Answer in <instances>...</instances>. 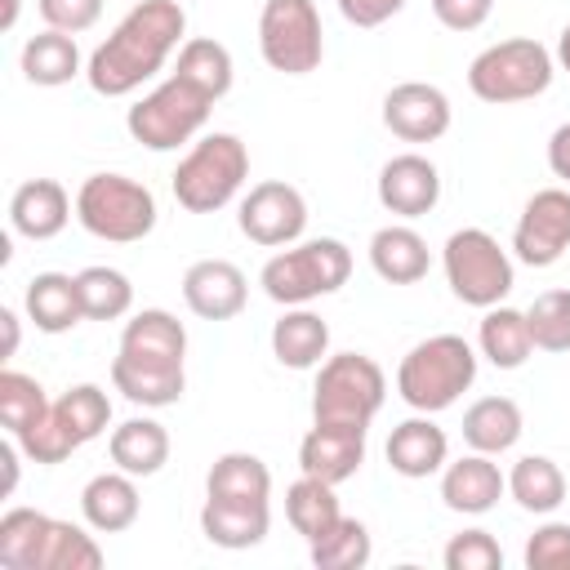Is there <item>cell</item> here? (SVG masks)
I'll return each instance as SVG.
<instances>
[{"instance_id": "obj_1", "label": "cell", "mask_w": 570, "mask_h": 570, "mask_svg": "<svg viewBox=\"0 0 570 570\" xmlns=\"http://www.w3.org/2000/svg\"><path fill=\"white\" fill-rule=\"evenodd\" d=\"M183 36H187V13L178 0H138L111 27V36L89 53L85 62L89 89L102 98L134 94L169 62L174 49H183Z\"/></svg>"}, {"instance_id": "obj_2", "label": "cell", "mask_w": 570, "mask_h": 570, "mask_svg": "<svg viewBox=\"0 0 570 570\" xmlns=\"http://www.w3.org/2000/svg\"><path fill=\"white\" fill-rule=\"evenodd\" d=\"M476 383V352L463 334H432L414 343L396 365V396L414 414L450 410Z\"/></svg>"}, {"instance_id": "obj_3", "label": "cell", "mask_w": 570, "mask_h": 570, "mask_svg": "<svg viewBox=\"0 0 570 570\" xmlns=\"http://www.w3.org/2000/svg\"><path fill=\"white\" fill-rule=\"evenodd\" d=\"M347 276H352V249L338 236H316L272 254L258 272V285L281 307H307L312 298L343 289Z\"/></svg>"}, {"instance_id": "obj_4", "label": "cell", "mask_w": 570, "mask_h": 570, "mask_svg": "<svg viewBox=\"0 0 570 570\" xmlns=\"http://www.w3.org/2000/svg\"><path fill=\"white\" fill-rule=\"evenodd\" d=\"M249 178V147L236 134H205L174 169L169 187L187 214H214L236 200Z\"/></svg>"}, {"instance_id": "obj_5", "label": "cell", "mask_w": 570, "mask_h": 570, "mask_svg": "<svg viewBox=\"0 0 570 570\" xmlns=\"http://www.w3.org/2000/svg\"><path fill=\"white\" fill-rule=\"evenodd\" d=\"M156 196L129 174H89L76 191V223L111 245H134L156 227Z\"/></svg>"}, {"instance_id": "obj_6", "label": "cell", "mask_w": 570, "mask_h": 570, "mask_svg": "<svg viewBox=\"0 0 570 570\" xmlns=\"http://www.w3.org/2000/svg\"><path fill=\"white\" fill-rule=\"evenodd\" d=\"M387 379L374 356L365 352H338L316 365V387H312V423H347V428H370V419L383 410Z\"/></svg>"}, {"instance_id": "obj_7", "label": "cell", "mask_w": 570, "mask_h": 570, "mask_svg": "<svg viewBox=\"0 0 570 570\" xmlns=\"http://www.w3.org/2000/svg\"><path fill=\"white\" fill-rule=\"evenodd\" d=\"M552 71H557V58L534 40V36H512V40H499V45H485L472 67H468V89L481 98V102H525V98H539L548 85H552Z\"/></svg>"}, {"instance_id": "obj_8", "label": "cell", "mask_w": 570, "mask_h": 570, "mask_svg": "<svg viewBox=\"0 0 570 570\" xmlns=\"http://www.w3.org/2000/svg\"><path fill=\"white\" fill-rule=\"evenodd\" d=\"M441 267H445V281L454 289V298L468 303V307H481V312L503 303L512 294V285H517L508 249L485 227L450 232V240L441 249Z\"/></svg>"}, {"instance_id": "obj_9", "label": "cell", "mask_w": 570, "mask_h": 570, "mask_svg": "<svg viewBox=\"0 0 570 570\" xmlns=\"http://www.w3.org/2000/svg\"><path fill=\"white\" fill-rule=\"evenodd\" d=\"M214 111V98H205L196 85H187L183 76H169L160 80L151 94H142L129 116H125V129L134 142H142L147 151H174L183 142H191L205 120Z\"/></svg>"}, {"instance_id": "obj_10", "label": "cell", "mask_w": 570, "mask_h": 570, "mask_svg": "<svg viewBox=\"0 0 570 570\" xmlns=\"http://www.w3.org/2000/svg\"><path fill=\"white\" fill-rule=\"evenodd\" d=\"M258 53L281 76H307L325 58V31L312 0H263Z\"/></svg>"}, {"instance_id": "obj_11", "label": "cell", "mask_w": 570, "mask_h": 570, "mask_svg": "<svg viewBox=\"0 0 570 570\" xmlns=\"http://www.w3.org/2000/svg\"><path fill=\"white\" fill-rule=\"evenodd\" d=\"M236 227L240 236H249L254 245L263 249H281V245H294L307 227V200L294 183L285 178H267V183H254L245 196H240V209H236Z\"/></svg>"}, {"instance_id": "obj_12", "label": "cell", "mask_w": 570, "mask_h": 570, "mask_svg": "<svg viewBox=\"0 0 570 570\" xmlns=\"http://www.w3.org/2000/svg\"><path fill=\"white\" fill-rule=\"evenodd\" d=\"M570 249V187H543L512 227V254L525 267H552Z\"/></svg>"}, {"instance_id": "obj_13", "label": "cell", "mask_w": 570, "mask_h": 570, "mask_svg": "<svg viewBox=\"0 0 570 570\" xmlns=\"http://www.w3.org/2000/svg\"><path fill=\"white\" fill-rule=\"evenodd\" d=\"M450 120H454V107L445 89L428 80H401L383 94V125L401 142H436L450 129Z\"/></svg>"}, {"instance_id": "obj_14", "label": "cell", "mask_w": 570, "mask_h": 570, "mask_svg": "<svg viewBox=\"0 0 570 570\" xmlns=\"http://www.w3.org/2000/svg\"><path fill=\"white\" fill-rule=\"evenodd\" d=\"M441 200V174L428 156L401 151L379 169V205L396 218H423Z\"/></svg>"}, {"instance_id": "obj_15", "label": "cell", "mask_w": 570, "mask_h": 570, "mask_svg": "<svg viewBox=\"0 0 570 570\" xmlns=\"http://www.w3.org/2000/svg\"><path fill=\"white\" fill-rule=\"evenodd\" d=\"M245 298H249V281L227 258H200L183 272V303L200 321H232L245 312Z\"/></svg>"}, {"instance_id": "obj_16", "label": "cell", "mask_w": 570, "mask_h": 570, "mask_svg": "<svg viewBox=\"0 0 570 570\" xmlns=\"http://www.w3.org/2000/svg\"><path fill=\"white\" fill-rule=\"evenodd\" d=\"M365 463V428H347V423H312L307 436L298 441V468L316 481L343 485L347 476H356Z\"/></svg>"}, {"instance_id": "obj_17", "label": "cell", "mask_w": 570, "mask_h": 570, "mask_svg": "<svg viewBox=\"0 0 570 570\" xmlns=\"http://www.w3.org/2000/svg\"><path fill=\"white\" fill-rule=\"evenodd\" d=\"M503 490H508V476L499 472L494 454L472 450V454H463V459L441 468V503L450 512L481 517V512H490L503 499Z\"/></svg>"}, {"instance_id": "obj_18", "label": "cell", "mask_w": 570, "mask_h": 570, "mask_svg": "<svg viewBox=\"0 0 570 570\" xmlns=\"http://www.w3.org/2000/svg\"><path fill=\"white\" fill-rule=\"evenodd\" d=\"M71 196L58 178H27L9 196V227L27 240H53L71 223Z\"/></svg>"}, {"instance_id": "obj_19", "label": "cell", "mask_w": 570, "mask_h": 570, "mask_svg": "<svg viewBox=\"0 0 570 570\" xmlns=\"http://www.w3.org/2000/svg\"><path fill=\"white\" fill-rule=\"evenodd\" d=\"M120 356L142 361V365H183L187 356V330L174 312L165 307H142L125 321L120 330Z\"/></svg>"}, {"instance_id": "obj_20", "label": "cell", "mask_w": 570, "mask_h": 570, "mask_svg": "<svg viewBox=\"0 0 570 570\" xmlns=\"http://www.w3.org/2000/svg\"><path fill=\"white\" fill-rule=\"evenodd\" d=\"M267 525H272V503H263V499H214V494H205L200 534L214 548H227V552L254 548V543L267 539Z\"/></svg>"}, {"instance_id": "obj_21", "label": "cell", "mask_w": 570, "mask_h": 570, "mask_svg": "<svg viewBox=\"0 0 570 570\" xmlns=\"http://www.w3.org/2000/svg\"><path fill=\"white\" fill-rule=\"evenodd\" d=\"M383 454H387V468L396 476L423 481V476H432V472H441L450 463V441H445V432L428 414H414V419L392 428Z\"/></svg>"}, {"instance_id": "obj_22", "label": "cell", "mask_w": 570, "mask_h": 570, "mask_svg": "<svg viewBox=\"0 0 570 570\" xmlns=\"http://www.w3.org/2000/svg\"><path fill=\"white\" fill-rule=\"evenodd\" d=\"M134 481H138V476H129V472H120V468L89 476L85 490H80V517H85V525L98 530V534H120V530H129V525L138 521V508H142Z\"/></svg>"}, {"instance_id": "obj_23", "label": "cell", "mask_w": 570, "mask_h": 570, "mask_svg": "<svg viewBox=\"0 0 570 570\" xmlns=\"http://www.w3.org/2000/svg\"><path fill=\"white\" fill-rule=\"evenodd\" d=\"M22 307L31 316V325L40 334H67L85 321V303H80V285L67 272H36L27 281Z\"/></svg>"}, {"instance_id": "obj_24", "label": "cell", "mask_w": 570, "mask_h": 570, "mask_svg": "<svg viewBox=\"0 0 570 570\" xmlns=\"http://www.w3.org/2000/svg\"><path fill=\"white\" fill-rule=\"evenodd\" d=\"M370 267L379 272V281L387 285H414L428 276L432 267V254H428V240L405 227V223H387L370 236Z\"/></svg>"}, {"instance_id": "obj_25", "label": "cell", "mask_w": 570, "mask_h": 570, "mask_svg": "<svg viewBox=\"0 0 570 570\" xmlns=\"http://www.w3.org/2000/svg\"><path fill=\"white\" fill-rule=\"evenodd\" d=\"M111 387L142 405V410H165V405H178L183 392H187V374L183 365H142V361H129L116 352L111 361Z\"/></svg>"}, {"instance_id": "obj_26", "label": "cell", "mask_w": 570, "mask_h": 570, "mask_svg": "<svg viewBox=\"0 0 570 570\" xmlns=\"http://www.w3.org/2000/svg\"><path fill=\"white\" fill-rule=\"evenodd\" d=\"M107 454L129 476H156L169 463V432L156 419H125L111 428Z\"/></svg>"}, {"instance_id": "obj_27", "label": "cell", "mask_w": 570, "mask_h": 570, "mask_svg": "<svg viewBox=\"0 0 570 570\" xmlns=\"http://www.w3.org/2000/svg\"><path fill=\"white\" fill-rule=\"evenodd\" d=\"M272 356L285 370H316L330 356V325L307 307H285L272 325Z\"/></svg>"}, {"instance_id": "obj_28", "label": "cell", "mask_w": 570, "mask_h": 570, "mask_svg": "<svg viewBox=\"0 0 570 570\" xmlns=\"http://www.w3.org/2000/svg\"><path fill=\"white\" fill-rule=\"evenodd\" d=\"M476 347H481V356H485L494 370H521V365L530 361V352H534L525 312H521V307H508V303L485 307L481 330H476Z\"/></svg>"}, {"instance_id": "obj_29", "label": "cell", "mask_w": 570, "mask_h": 570, "mask_svg": "<svg viewBox=\"0 0 570 570\" xmlns=\"http://www.w3.org/2000/svg\"><path fill=\"white\" fill-rule=\"evenodd\" d=\"M521 405L512 396H481L463 410V441L481 454H503L521 441Z\"/></svg>"}, {"instance_id": "obj_30", "label": "cell", "mask_w": 570, "mask_h": 570, "mask_svg": "<svg viewBox=\"0 0 570 570\" xmlns=\"http://www.w3.org/2000/svg\"><path fill=\"white\" fill-rule=\"evenodd\" d=\"M18 62H22V76H27L31 85L58 89V85H67V80L80 76V45H76V36L45 27L40 36H31V40L22 45V58H18Z\"/></svg>"}, {"instance_id": "obj_31", "label": "cell", "mask_w": 570, "mask_h": 570, "mask_svg": "<svg viewBox=\"0 0 570 570\" xmlns=\"http://www.w3.org/2000/svg\"><path fill=\"white\" fill-rule=\"evenodd\" d=\"M508 494L517 499L521 512L548 517L566 503V472L548 454H521L508 472Z\"/></svg>"}, {"instance_id": "obj_32", "label": "cell", "mask_w": 570, "mask_h": 570, "mask_svg": "<svg viewBox=\"0 0 570 570\" xmlns=\"http://www.w3.org/2000/svg\"><path fill=\"white\" fill-rule=\"evenodd\" d=\"M102 566V548L89 530L49 517L40 548H36V566L31 570H98Z\"/></svg>"}, {"instance_id": "obj_33", "label": "cell", "mask_w": 570, "mask_h": 570, "mask_svg": "<svg viewBox=\"0 0 570 570\" xmlns=\"http://www.w3.org/2000/svg\"><path fill=\"white\" fill-rule=\"evenodd\" d=\"M232 53H227V45H218L214 36H191V40H183V49H178V62H174V76H183L187 85H196L205 98H223L227 89H232Z\"/></svg>"}, {"instance_id": "obj_34", "label": "cell", "mask_w": 570, "mask_h": 570, "mask_svg": "<svg viewBox=\"0 0 570 570\" xmlns=\"http://www.w3.org/2000/svg\"><path fill=\"white\" fill-rule=\"evenodd\" d=\"M205 494L214 499H272V472L258 454L245 450H227L214 459L209 476H205Z\"/></svg>"}, {"instance_id": "obj_35", "label": "cell", "mask_w": 570, "mask_h": 570, "mask_svg": "<svg viewBox=\"0 0 570 570\" xmlns=\"http://www.w3.org/2000/svg\"><path fill=\"white\" fill-rule=\"evenodd\" d=\"M343 517V508H338V499H334V485L330 481H316V476H298L289 490H285V521L312 543V539H321L334 521Z\"/></svg>"}, {"instance_id": "obj_36", "label": "cell", "mask_w": 570, "mask_h": 570, "mask_svg": "<svg viewBox=\"0 0 570 570\" xmlns=\"http://www.w3.org/2000/svg\"><path fill=\"white\" fill-rule=\"evenodd\" d=\"M53 419L67 428V436L80 450V445H89L94 436L107 432V423H111V396L98 383H76V387H67L53 401Z\"/></svg>"}, {"instance_id": "obj_37", "label": "cell", "mask_w": 570, "mask_h": 570, "mask_svg": "<svg viewBox=\"0 0 570 570\" xmlns=\"http://www.w3.org/2000/svg\"><path fill=\"white\" fill-rule=\"evenodd\" d=\"M80 285V303H85V321H120L134 307V285L120 267L94 263L85 272H76Z\"/></svg>"}, {"instance_id": "obj_38", "label": "cell", "mask_w": 570, "mask_h": 570, "mask_svg": "<svg viewBox=\"0 0 570 570\" xmlns=\"http://www.w3.org/2000/svg\"><path fill=\"white\" fill-rule=\"evenodd\" d=\"M370 552H374L370 530L356 517H338L321 539L307 543V557L316 570H361L370 561Z\"/></svg>"}, {"instance_id": "obj_39", "label": "cell", "mask_w": 570, "mask_h": 570, "mask_svg": "<svg viewBox=\"0 0 570 570\" xmlns=\"http://www.w3.org/2000/svg\"><path fill=\"white\" fill-rule=\"evenodd\" d=\"M49 396H45V387L31 379V374H22V370H0V423L9 428V436H18V432H27L31 423H40L45 414H49Z\"/></svg>"}, {"instance_id": "obj_40", "label": "cell", "mask_w": 570, "mask_h": 570, "mask_svg": "<svg viewBox=\"0 0 570 570\" xmlns=\"http://www.w3.org/2000/svg\"><path fill=\"white\" fill-rule=\"evenodd\" d=\"M45 521H49V512H36V508H9L0 517V566L4 570H31L36 566Z\"/></svg>"}, {"instance_id": "obj_41", "label": "cell", "mask_w": 570, "mask_h": 570, "mask_svg": "<svg viewBox=\"0 0 570 570\" xmlns=\"http://www.w3.org/2000/svg\"><path fill=\"white\" fill-rule=\"evenodd\" d=\"M530 338L539 352H570V289H543L525 307Z\"/></svg>"}, {"instance_id": "obj_42", "label": "cell", "mask_w": 570, "mask_h": 570, "mask_svg": "<svg viewBox=\"0 0 570 570\" xmlns=\"http://www.w3.org/2000/svg\"><path fill=\"white\" fill-rule=\"evenodd\" d=\"M445 570H499L503 566V548L490 530H463L445 543L441 552Z\"/></svg>"}, {"instance_id": "obj_43", "label": "cell", "mask_w": 570, "mask_h": 570, "mask_svg": "<svg viewBox=\"0 0 570 570\" xmlns=\"http://www.w3.org/2000/svg\"><path fill=\"white\" fill-rule=\"evenodd\" d=\"M525 570H570V525L543 521L525 539Z\"/></svg>"}, {"instance_id": "obj_44", "label": "cell", "mask_w": 570, "mask_h": 570, "mask_svg": "<svg viewBox=\"0 0 570 570\" xmlns=\"http://www.w3.org/2000/svg\"><path fill=\"white\" fill-rule=\"evenodd\" d=\"M36 9L53 31L67 36H80L102 18V0H36Z\"/></svg>"}, {"instance_id": "obj_45", "label": "cell", "mask_w": 570, "mask_h": 570, "mask_svg": "<svg viewBox=\"0 0 570 570\" xmlns=\"http://www.w3.org/2000/svg\"><path fill=\"white\" fill-rule=\"evenodd\" d=\"M490 9H494V0H432L436 22L450 31H476L490 18Z\"/></svg>"}, {"instance_id": "obj_46", "label": "cell", "mask_w": 570, "mask_h": 570, "mask_svg": "<svg viewBox=\"0 0 570 570\" xmlns=\"http://www.w3.org/2000/svg\"><path fill=\"white\" fill-rule=\"evenodd\" d=\"M405 9V0H338V13L352 27H383L387 18H396Z\"/></svg>"}, {"instance_id": "obj_47", "label": "cell", "mask_w": 570, "mask_h": 570, "mask_svg": "<svg viewBox=\"0 0 570 570\" xmlns=\"http://www.w3.org/2000/svg\"><path fill=\"white\" fill-rule=\"evenodd\" d=\"M548 169H552L561 183H570V120L557 125L552 138H548Z\"/></svg>"}, {"instance_id": "obj_48", "label": "cell", "mask_w": 570, "mask_h": 570, "mask_svg": "<svg viewBox=\"0 0 570 570\" xmlns=\"http://www.w3.org/2000/svg\"><path fill=\"white\" fill-rule=\"evenodd\" d=\"M0 325H4V361H9V356L18 352V316L4 307V312H0Z\"/></svg>"}, {"instance_id": "obj_49", "label": "cell", "mask_w": 570, "mask_h": 570, "mask_svg": "<svg viewBox=\"0 0 570 570\" xmlns=\"http://www.w3.org/2000/svg\"><path fill=\"white\" fill-rule=\"evenodd\" d=\"M557 62H561V71H570V22L557 36Z\"/></svg>"}, {"instance_id": "obj_50", "label": "cell", "mask_w": 570, "mask_h": 570, "mask_svg": "<svg viewBox=\"0 0 570 570\" xmlns=\"http://www.w3.org/2000/svg\"><path fill=\"white\" fill-rule=\"evenodd\" d=\"M18 4H22V0H4V9H0V31H13V22H18Z\"/></svg>"}]
</instances>
